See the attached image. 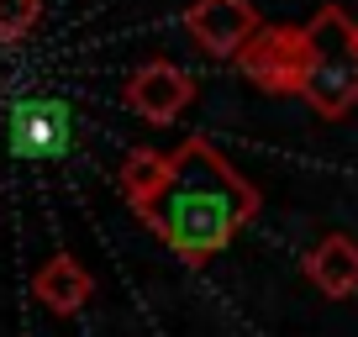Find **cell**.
<instances>
[{"instance_id": "cell-1", "label": "cell", "mask_w": 358, "mask_h": 337, "mask_svg": "<svg viewBox=\"0 0 358 337\" xmlns=\"http://www.w3.org/2000/svg\"><path fill=\"white\" fill-rule=\"evenodd\" d=\"M169 158H174V174H169L164 195L137 216L185 264H206L232 243L237 227L258 216V190L206 137H185Z\"/></svg>"}, {"instance_id": "cell-2", "label": "cell", "mask_w": 358, "mask_h": 337, "mask_svg": "<svg viewBox=\"0 0 358 337\" xmlns=\"http://www.w3.org/2000/svg\"><path fill=\"white\" fill-rule=\"evenodd\" d=\"M306 43H311V69L301 95L316 116L337 122L358 106V27L343 6H322L306 22Z\"/></svg>"}, {"instance_id": "cell-3", "label": "cell", "mask_w": 358, "mask_h": 337, "mask_svg": "<svg viewBox=\"0 0 358 337\" xmlns=\"http://www.w3.org/2000/svg\"><path fill=\"white\" fill-rule=\"evenodd\" d=\"M243 74L268 95H301L306 90V69H311V43L306 27H258L248 37V48L237 53Z\"/></svg>"}, {"instance_id": "cell-4", "label": "cell", "mask_w": 358, "mask_h": 337, "mask_svg": "<svg viewBox=\"0 0 358 337\" xmlns=\"http://www.w3.org/2000/svg\"><path fill=\"white\" fill-rule=\"evenodd\" d=\"M6 143L27 164H53L74 148V111L58 95H22L6 116Z\"/></svg>"}, {"instance_id": "cell-5", "label": "cell", "mask_w": 358, "mask_h": 337, "mask_svg": "<svg viewBox=\"0 0 358 337\" xmlns=\"http://www.w3.org/2000/svg\"><path fill=\"white\" fill-rule=\"evenodd\" d=\"M185 32L216 58H237L248 37L258 32V11L248 0H190L185 11Z\"/></svg>"}, {"instance_id": "cell-6", "label": "cell", "mask_w": 358, "mask_h": 337, "mask_svg": "<svg viewBox=\"0 0 358 337\" xmlns=\"http://www.w3.org/2000/svg\"><path fill=\"white\" fill-rule=\"evenodd\" d=\"M190 101H195V79L179 64H169V58H153V64H143L127 79V106L137 116H148V122H158V127L174 122Z\"/></svg>"}, {"instance_id": "cell-7", "label": "cell", "mask_w": 358, "mask_h": 337, "mask_svg": "<svg viewBox=\"0 0 358 337\" xmlns=\"http://www.w3.org/2000/svg\"><path fill=\"white\" fill-rule=\"evenodd\" d=\"M306 274H311V285L322 295H332V301H348V295L358 290V243L343 232L322 237V243L311 248V259H306Z\"/></svg>"}, {"instance_id": "cell-8", "label": "cell", "mask_w": 358, "mask_h": 337, "mask_svg": "<svg viewBox=\"0 0 358 337\" xmlns=\"http://www.w3.org/2000/svg\"><path fill=\"white\" fill-rule=\"evenodd\" d=\"M32 295L48 306V311H58V316H74L79 306H85L90 295H95V280H90V274L79 269L74 259H64V253H58V259H48L43 269L32 274Z\"/></svg>"}, {"instance_id": "cell-9", "label": "cell", "mask_w": 358, "mask_h": 337, "mask_svg": "<svg viewBox=\"0 0 358 337\" xmlns=\"http://www.w3.org/2000/svg\"><path fill=\"white\" fill-rule=\"evenodd\" d=\"M169 174H174V158L153 153V148H137V153L122 164V195H127V206H132V211H148V206L164 195Z\"/></svg>"}, {"instance_id": "cell-10", "label": "cell", "mask_w": 358, "mask_h": 337, "mask_svg": "<svg viewBox=\"0 0 358 337\" xmlns=\"http://www.w3.org/2000/svg\"><path fill=\"white\" fill-rule=\"evenodd\" d=\"M43 16V0H0V43H16L27 37Z\"/></svg>"}]
</instances>
